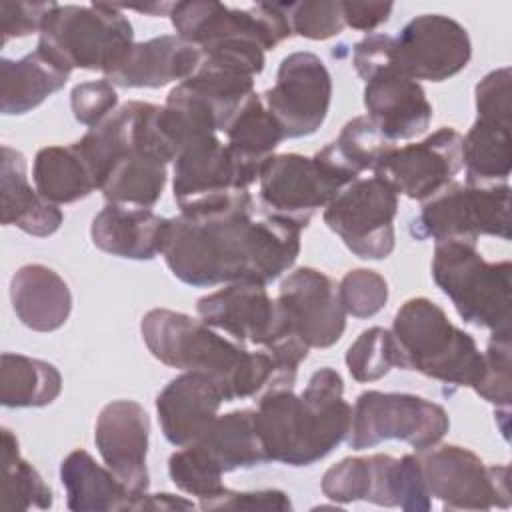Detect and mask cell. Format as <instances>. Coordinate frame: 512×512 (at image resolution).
Here are the masks:
<instances>
[{
  "mask_svg": "<svg viewBox=\"0 0 512 512\" xmlns=\"http://www.w3.org/2000/svg\"><path fill=\"white\" fill-rule=\"evenodd\" d=\"M252 212L248 196L220 212L168 218L162 256L170 272L196 288L280 278L300 254L302 228L276 216L254 220Z\"/></svg>",
  "mask_w": 512,
  "mask_h": 512,
  "instance_id": "6da1fadb",
  "label": "cell"
},
{
  "mask_svg": "<svg viewBox=\"0 0 512 512\" xmlns=\"http://www.w3.org/2000/svg\"><path fill=\"white\" fill-rule=\"evenodd\" d=\"M352 406L344 380L330 366L316 370L302 394L292 388L266 390L256 406V428L268 462L312 466L348 436Z\"/></svg>",
  "mask_w": 512,
  "mask_h": 512,
  "instance_id": "7a4b0ae2",
  "label": "cell"
},
{
  "mask_svg": "<svg viewBox=\"0 0 512 512\" xmlns=\"http://www.w3.org/2000/svg\"><path fill=\"white\" fill-rule=\"evenodd\" d=\"M140 332L150 354L170 368L200 372L216 380L226 402L278 388V374L266 350L250 352L202 320L168 308L142 316Z\"/></svg>",
  "mask_w": 512,
  "mask_h": 512,
  "instance_id": "3957f363",
  "label": "cell"
},
{
  "mask_svg": "<svg viewBox=\"0 0 512 512\" xmlns=\"http://www.w3.org/2000/svg\"><path fill=\"white\" fill-rule=\"evenodd\" d=\"M390 332L396 344L398 368L416 370L452 386L474 388L480 382L484 352L430 298L406 300L396 310Z\"/></svg>",
  "mask_w": 512,
  "mask_h": 512,
  "instance_id": "277c9868",
  "label": "cell"
},
{
  "mask_svg": "<svg viewBox=\"0 0 512 512\" xmlns=\"http://www.w3.org/2000/svg\"><path fill=\"white\" fill-rule=\"evenodd\" d=\"M134 44L128 16L116 4H56L38 34V50L64 70H110Z\"/></svg>",
  "mask_w": 512,
  "mask_h": 512,
  "instance_id": "5b68a950",
  "label": "cell"
},
{
  "mask_svg": "<svg viewBox=\"0 0 512 512\" xmlns=\"http://www.w3.org/2000/svg\"><path fill=\"white\" fill-rule=\"evenodd\" d=\"M510 276L508 260L488 262L472 242L434 244L432 278L466 324L490 332L510 330Z\"/></svg>",
  "mask_w": 512,
  "mask_h": 512,
  "instance_id": "8992f818",
  "label": "cell"
},
{
  "mask_svg": "<svg viewBox=\"0 0 512 512\" xmlns=\"http://www.w3.org/2000/svg\"><path fill=\"white\" fill-rule=\"evenodd\" d=\"M322 494L332 502H372L406 512H426L432 506L418 456L390 454L350 456L330 466L320 482Z\"/></svg>",
  "mask_w": 512,
  "mask_h": 512,
  "instance_id": "52a82bcc",
  "label": "cell"
},
{
  "mask_svg": "<svg viewBox=\"0 0 512 512\" xmlns=\"http://www.w3.org/2000/svg\"><path fill=\"white\" fill-rule=\"evenodd\" d=\"M416 240H462L478 244L480 236L510 240V186H470L452 182L422 204L410 222Z\"/></svg>",
  "mask_w": 512,
  "mask_h": 512,
  "instance_id": "ba28073f",
  "label": "cell"
},
{
  "mask_svg": "<svg viewBox=\"0 0 512 512\" xmlns=\"http://www.w3.org/2000/svg\"><path fill=\"white\" fill-rule=\"evenodd\" d=\"M448 428V412L428 398L366 390L354 402L346 442L352 450H366L386 440H402L420 452L440 444Z\"/></svg>",
  "mask_w": 512,
  "mask_h": 512,
  "instance_id": "9c48e42d",
  "label": "cell"
},
{
  "mask_svg": "<svg viewBox=\"0 0 512 512\" xmlns=\"http://www.w3.org/2000/svg\"><path fill=\"white\" fill-rule=\"evenodd\" d=\"M168 16L176 34L200 50L224 42H254L266 52L292 36L282 2L240 10L214 0H188L172 4Z\"/></svg>",
  "mask_w": 512,
  "mask_h": 512,
  "instance_id": "30bf717a",
  "label": "cell"
},
{
  "mask_svg": "<svg viewBox=\"0 0 512 512\" xmlns=\"http://www.w3.org/2000/svg\"><path fill=\"white\" fill-rule=\"evenodd\" d=\"M422 474L430 496L444 510H490L510 506V468L488 466L472 450L442 444L420 450Z\"/></svg>",
  "mask_w": 512,
  "mask_h": 512,
  "instance_id": "8fae6325",
  "label": "cell"
},
{
  "mask_svg": "<svg viewBox=\"0 0 512 512\" xmlns=\"http://www.w3.org/2000/svg\"><path fill=\"white\" fill-rule=\"evenodd\" d=\"M350 182L316 154H274L258 176L260 204L266 216H276L306 228L312 216L326 208Z\"/></svg>",
  "mask_w": 512,
  "mask_h": 512,
  "instance_id": "7c38bea8",
  "label": "cell"
},
{
  "mask_svg": "<svg viewBox=\"0 0 512 512\" xmlns=\"http://www.w3.org/2000/svg\"><path fill=\"white\" fill-rule=\"evenodd\" d=\"M398 194L378 176L356 178L326 208L324 224L362 260L388 258L396 244Z\"/></svg>",
  "mask_w": 512,
  "mask_h": 512,
  "instance_id": "4fadbf2b",
  "label": "cell"
},
{
  "mask_svg": "<svg viewBox=\"0 0 512 512\" xmlns=\"http://www.w3.org/2000/svg\"><path fill=\"white\" fill-rule=\"evenodd\" d=\"M196 312L204 324L226 334L238 344H256L264 350L296 340L264 284L240 280L224 284L196 302ZM300 340V338H298Z\"/></svg>",
  "mask_w": 512,
  "mask_h": 512,
  "instance_id": "5bb4252c",
  "label": "cell"
},
{
  "mask_svg": "<svg viewBox=\"0 0 512 512\" xmlns=\"http://www.w3.org/2000/svg\"><path fill=\"white\" fill-rule=\"evenodd\" d=\"M286 138L314 134L326 120L332 100V76L320 56L292 52L282 58L276 82L262 94Z\"/></svg>",
  "mask_w": 512,
  "mask_h": 512,
  "instance_id": "9a60e30c",
  "label": "cell"
},
{
  "mask_svg": "<svg viewBox=\"0 0 512 512\" xmlns=\"http://www.w3.org/2000/svg\"><path fill=\"white\" fill-rule=\"evenodd\" d=\"M472 56L466 28L444 14H420L394 36L392 64L408 78L442 82L462 72Z\"/></svg>",
  "mask_w": 512,
  "mask_h": 512,
  "instance_id": "2e32d148",
  "label": "cell"
},
{
  "mask_svg": "<svg viewBox=\"0 0 512 512\" xmlns=\"http://www.w3.org/2000/svg\"><path fill=\"white\" fill-rule=\"evenodd\" d=\"M462 170V134L442 126L416 144L392 148L376 166L374 176L388 182L396 194L426 202L454 182Z\"/></svg>",
  "mask_w": 512,
  "mask_h": 512,
  "instance_id": "e0dca14e",
  "label": "cell"
},
{
  "mask_svg": "<svg viewBox=\"0 0 512 512\" xmlns=\"http://www.w3.org/2000/svg\"><path fill=\"white\" fill-rule=\"evenodd\" d=\"M278 308L294 336L308 348H330L346 330L336 282L310 266L292 270L278 290Z\"/></svg>",
  "mask_w": 512,
  "mask_h": 512,
  "instance_id": "ac0fdd59",
  "label": "cell"
},
{
  "mask_svg": "<svg viewBox=\"0 0 512 512\" xmlns=\"http://www.w3.org/2000/svg\"><path fill=\"white\" fill-rule=\"evenodd\" d=\"M150 416L136 400L108 402L94 426V444L104 466L138 498L148 492L146 466Z\"/></svg>",
  "mask_w": 512,
  "mask_h": 512,
  "instance_id": "d6986e66",
  "label": "cell"
},
{
  "mask_svg": "<svg viewBox=\"0 0 512 512\" xmlns=\"http://www.w3.org/2000/svg\"><path fill=\"white\" fill-rule=\"evenodd\" d=\"M172 164V190L180 212H192L240 190L228 146L218 138V132H200L184 140Z\"/></svg>",
  "mask_w": 512,
  "mask_h": 512,
  "instance_id": "ffe728a7",
  "label": "cell"
},
{
  "mask_svg": "<svg viewBox=\"0 0 512 512\" xmlns=\"http://www.w3.org/2000/svg\"><path fill=\"white\" fill-rule=\"evenodd\" d=\"M364 106L370 122L390 140H410L424 134L432 120V104L420 82L392 64L364 80Z\"/></svg>",
  "mask_w": 512,
  "mask_h": 512,
  "instance_id": "44dd1931",
  "label": "cell"
},
{
  "mask_svg": "<svg viewBox=\"0 0 512 512\" xmlns=\"http://www.w3.org/2000/svg\"><path fill=\"white\" fill-rule=\"evenodd\" d=\"M226 402L222 388L206 374L182 372L156 396V414L164 438L176 446H190L204 436Z\"/></svg>",
  "mask_w": 512,
  "mask_h": 512,
  "instance_id": "7402d4cb",
  "label": "cell"
},
{
  "mask_svg": "<svg viewBox=\"0 0 512 512\" xmlns=\"http://www.w3.org/2000/svg\"><path fill=\"white\" fill-rule=\"evenodd\" d=\"M202 52L178 34H162L146 42H134L128 52L104 72V78L120 88H160L188 80L200 66Z\"/></svg>",
  "mask_w": 512,
  "mask_h": 512,
  "instance_id": "603a6c76",
  "label": "cell"
},
{
  "mask_svg": "<svg viewBox=\"0 0 512 512\" xmlns=\"http://www.w3.org/2000/svg\"><path fill=\"white\" fill-rule=\"evenodd\" d=\"M168 218L152 208L108 202L92 220L90 236L98 250L128 258L152 260L162 254Z\"/></svg>",
  "mask_w": 512,
  "mask_h": 512,
  "instance_id": "cb8c5ba5",
  "label": "cell"
},
{
  "mask_svg": "<svg viewBox=\"0 0 512 512\" xmlns=\"http://www.w3.org/2000/svg\"><path fill=\"white\" fill-rule=\"evenodd\" d=\"M224 136L234 164L236 188L240 190H248L258 180L262 166L284 140L280 124L268 112L258 92L250 94L232 116L224 128Z\"/></svg>",
  "mask_w": 512,
  "mask_h": 512,
  "instance_id": "d4e9b609",
  "label": "cell"
},
{
  "mask_svg": "<svg viewBox=\"0 0 512 512\" xmlns=\"http://www.w3.org/2000/svg\"><path fill=\"white\" fill-rule=\"evenodd\" d=\"M0 174L2 224L16 226L36 238L52 236L60 228L64 214L58 204H52L30 186L26 156L4 144Z\"/></svg>",
  "mask_w": 512,
  "mask_h": 512,
  "instance_id": "484cf974",
  "label": "cell"
},
{
  "mask_svg": "<svg viewBox=\"0 0 512 512\" xmlns=\"http://www.w3.org/2000/svg\"><path fill=\"white\" fill-rule=\"evenodd\" d=\"M10 300L18 320L34 332L62 328L72 310L64 278L44 264H26L10 280Z\"/></svg>",
  "mask_w": 512,
  "mask_h": 512,
  "instance_id": "4316f807",
  "label": "cell"
},
{
  "mask_svg": "<svg viewBox=\"0 0 512 512\" xmlns=\"http://www.w3.org/2000/svg\"><path fill=\"white\" fill-rule=\"evenodd\" d=\"M66 506L74 512L134 510L136 496L86 450H72L60 464Z\"/></svg>",
  "mask_w": 512,
  "mask_h": 512,
  "instance_id": "83f0119b",
  "label": "cell"
},
{
  "mask_svg": "<svg viewBox=\"0 0 512 512\" xmlns=\"http://www.w3.org/2000/svg\"><path fill=\"white\" fill-rule=\"evenodd\" d=\"M70 72L34 50L20 60H0V110L6 116H20L38 108L46 98L62 90Z\"/></svg>",
  "mask_w": 512,
  "mask_h": 512,
  "instance_id": "f1b7e54d",
  "label": "cell"
},
{
  "mask_svg": "<svg viewBox=\"0 0 512 512\" xmlns=\"http://www.w3.org/2000/svg\"><path fill=\"white\" fill-rule=\"evenodd\" d=\"M194 444L222 474L268 462L256 428V410L252 408L216 416L212 426Z\"/></svg>",
  "mask_w": 512,
  "mask_h": 512,
  "instance_id": "f546056e",
  "label": "cell"
},
{
  "mask_svg": "<svg viewBox=\"0 0 512 512\" xmlns=\"http://www.w3.org/2000/svg\"><path fill=\"white\" fill-rule=\"evenodd\" d=\"M34 188L52 204H72L98 190V182L76 144L44 146L32 164Z\"/></svg>",
  "mask_w": 512,
  "mask_h": 512,
  "instance_id": "4dcf8cb0",
  "label": "cell"
},
{
  "mask_svg": "<svg viewBox=\"0 0 512 512\" xmlns=\"http://www.w3.org/2000/svg\"><path fill=\"white\" fill-rule=\"evenodd\" d=\"M510 166V124L476 118L466 136H462V168L466 170V184H508Z\"/></svg>",
  "mask_w": 512,
  "mask_h": 512,
  "instance_id": "1f68e13d",
  "label": "cell"
},
{
  "mask_svg": "<svg viewBox=\"0 0 512 512\" xmlns=\"http://www.w3.org/2000/svg\"><path fill=\"white\" fill-rule=\"evenodd\" d=\"M62 392L58 368L46 360L4 352L0 366V402L6 408H40Z\"/></svg>",
  "mask_w": 512,
  "mask_h": 512,
  "instance_id": "d6a6232c",
  "label": "cell"
},
{
  "mask_svg": "<svg viewBox=\"0 0 512 512\" xmlns=\"http://www.w3.org/2000/svg\"><path fill=\"white\" fill-rule=\"evenodd\" d=\"M392 148L394 142L386 140L368 116H356L348 120L336 140L318 150L316 156L348 182H354L362 172H374Z\"/></svg>",
  "mask_w": 512,
  "mask_h": 512,
  "instance_id": "836d02e7",
  "label": "cell"
},
{
  "mask_svg": "<svg viewBox=\"0 0 512 512\" xmlns=\"http://www.w3.org/2000/svg\"><path fill=\"white\" fill-rule=\"evenodd\" d=\"M52 504V488L44 482L40 472L20 456L18 438L12 430L2 428V510H48Z\"/></svg>",
  "mask_w": 512,
  "mask_h": 512,
  "instance_id": "e575fe53",
  "label": "cell"
},
{
  "mask_svg": "<svg viewBox=\"0 0 512 512\" xmlns=\"http://www.w3.org/2000/svg\"><path fill=\"white\" fill-rule=\"evenodd\" d=\"M346 366L356 382H376L398 368L394 336L382 326L364 330L346 352Z\"/></svg>",
  "mask_w": 512,
  "mask_h": 512,
  "instance_id": "d590c367",
  "label": "cell"
},
{
  "mask_svg": "<svg viewBox=\"0 0 512 512\" xmlns=\"http://www.w3.org/2000/svg\"><path fill=\"white\" fill-rule=\"evenodd\" d=\"M168 474L178 490L200 498V502L214 498L226 488L222 484V472L196 444L182 446L170 454Z\"/></svg>",
  "mask_w": 512,
  "mask_h": 512,
  "instance_id": "8d00e7d4",
  "label": "cell"
},
{
  "mask_svg": "<svg viewBox=\"0 0 512 512\" xmlns=\"http://www.w3.org/2000/svg\"><path fill=\"white\" fill-rule=\"evenodd\" d=\"M338 298L346 314L354 318H372L388 302V282L376 270H348L338 284Z\"/></svg>",
  "mask_w": 512,
  "mask_h": 512,
  "instance_id": "74e56055",
  "label": "cell"
},
{
  "mask_svg": "<svg viewBox=\"0 0 512 512\" xmlns=\"http://www.w3.org/2000/svg\"><path fill=\"white\" fill-rule=\"evenodd\" d=\"M490 404L508 408L512 400L510 380V330L492 332L484 352V372L480 382L472 388Z\"/></svg>",
  "mask_w": 512,
  "mask_h": 512,
  "instance_id": "f35d334b",
  "label": "cell"
},
{
  "mask_svg": "<svg viewBox=\"0 0 512 512\" xmlns=\"http://www.w3.org/2000/svg\"><path fill=\"white\" fill-rule=\"evenodd\" d=\"M284 6L292 26V34L308 40H326L338 36L346 26L342 16V4L336 0L288 2Z\"/></svg>",
  "mask_w": 512,
  "mask_h": 512,
  "instance_id": "ab89813d",
  "label": "cell"
},
{
  "mask_svg": "<svg viewBox=\"0 0 512 512\" xmlns=\"http://www.w3.org/2000/svg\"><path fill=\"white\" fill-rule=\"evenodd\" d=\"M70 108L80 124L94 128L118 108L116 86L106 78L76 84L70 92Z\"/></svg>",
  "mask_w": 512,
  "mask_h": 512,
  "instance_id": "60d3db41",
  "label": "cell"
},
{
  "mask_svg": "<svg viewBox=\"0 0 512 512\" xmlns=\"http://www.w3.org/2000/svg\"><path fill=\"white\" fill-rule=\"evenodd\" d=\"M56 2H0V30L2 44L12 38H24L30 34H40L46 16L52 12Z\"/></svg>",
  "mask_w": 512,
  "mask_h": 512,
  "instance_id": "b9f144b4",
  "label": "cell"
},
{
  "mask_svg": "<svg viewBox=\"0 0 512 512\" xmlns=\"http://www.w3.org/2000/svg\"><path fill=\"white\" fill-rule=\"evenodd\" d=\"M202 510H292V502L282 490H230L224 488L214 498L200 502Z\"/></svg>",
  "mask_w": 512,
  "mask_h": 512,
  "instance_id": "7bdbcfd3",
  "label": "cell"
},
{
  "mask_svg": "<svg viewBox=\"0 0 512 512\" xmlns=\"http://www.w3.org/2000/svg\"><path fill=\"white\" fill-rule=\"evenodd\" d=\"M510 68L502 66L488 72L476 84V118H488L510 124Z\"/></svg>",
  "mask_w": 512,
  "mask_h": 512,
  "instance_id": "ee69618b",
  "label": "cell"
},
{
  "mask_svg": "<svg viewBox=\"0 0 512 512\" xmlns=\"http://www.w3.org/2000/svg\"><path fill=\"white\" fill-rule=\"evenodd\" d=\"M340 4H342L344 24L354 28V30H362V32H372L380 24L388 22V18L394 10L392 2H350V0H344Z\"/></svg>",
  "mask_w": 512,
  "mask_h": 512,
  "instance_id": "f6af8a7d",
  "label": "cell"
},
{
  "mask_svg": "<svg viewBox=\"0 0 512 512\" xmlns=\"http://www.w3.org/2000/svg\"><path fill=\"white\" fill-rule=\"evenodd\" d=\"M194 502L184 496H174L168 492L162 494H142L138 496L134 510H192Z\"/></svg>",
  "mask_w": 512,
  "mask_h": 512,
  "instance_id": "bcb514c9",
  "label": "cell"
}]
</instances>
